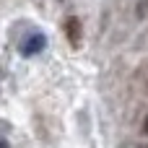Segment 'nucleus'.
I'll use <instances>...</instances> for the list:
<instances>
[{"label":"nucleus","instance_id":"1","mask_svg":"<svg viewBox=\"0 0 148 148\" xmlns=\"http://www.w3.org/2000/svg\"><path fill=\"white\" fill-rule=\"evenodd\" d=\"M44 47H47V36L36 31V34H29V36L23 39V44H21V55H23V57L39 55V52H44Z\"/></svg>","mask_w":148,"mask_h":148},{"label":"nucleus","instance_id":"2","mask_svg":"<svg viewBox=\"0 0 148 148\" xmlns=\"http://www.w3.org/2000/svg\"><path fill=\"white\" fill-rule=\"evenodd\" d=\"M65 31H68L70 44H78V42H81V23H78L75 18H68V21H65Z\"/></svg>","mask_w":148,"mask_h":148},{"label":"nucleus","instance_id":"3","mask_svg":"<svg viewBox=\"0 0 148 148\" xmlns=\"http://www.w3.org/2000/svg\"><path fill=\"white\" fill-rule=\"evenodd\" d=\"M0 148H10V146H8V143H5V140H3V138H0Z\"/></svg>","mask_w":148,"mask_h":148},{"label":"nucleus","instance_id":"4","mask_svg":"<svg viewBox=\"0 0 148 148\" xmlns=\"http://www.w3.org/2000/svg\"><path fill=\"white\" fill-rule=\"evenodd\" d=\"M143 130H146V133H148V117H146V122H143Z\"/></svg>","mask_w":148,"mask_h":148}]
</instances>
